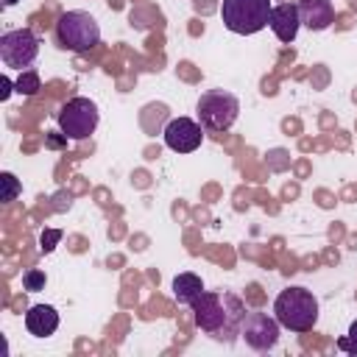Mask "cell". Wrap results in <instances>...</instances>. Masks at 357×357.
Returning a JSON list of instances; mask_svg holds the SVG:
<instances>
[{
  "label": "cell",
  "instance_id": "obj_5",
  "mask_svg": "<svg viewBox=\"0 0 357 357\" xmlns=\"http://www.w3.org/2000/svg\"><path fill=\"white\" fill-rule=\"evenodd\" d=\"M195 114L206 131H226L234 126V120L240 114V100H237V95H231L226 89H209L198 98Z\"/></svg>",
  "mask_w": 357,
  "mask_h": 357
},
{
  "label": "cell",
  "instance_id": "obj_9",
  "mask_svg": "<svg viewBox=\"0 0 357 357\" xmlns=\"http://www.w3.org/2000/svg\"><path fill=\"white\" fill-rule=\"evenodd\" d=\"M165 145L176 153H192L204 142V126L195 123L192 117H173L165 126Z\"/></svg>",
  "mask_w": 357,
  "mask_h": 357
},
{
  "label": "cell",
  "instance_id": "obj_8",
  "mask_svg": "<svg viewBox=\"0 0 357 357\" xmlns=\"http://www.w3.org/2000/svg\"><path fill=\"white\" fill-rule=\"evenodd\" d=\"M240 337L254 351L273 349L279 343V321H276V315L271 318L268 312H245V318L240 324Z\"/></svg>",
  "mask_w": 357,
  "mask_h": 357
},
{
  "label": "cell",
  "instance_id": "obj_13",
  "mask_svg": "<svg viewBox=\"0 0 357 357\" xmlns=\"http://www.w3.org/2000/svg\"><path fill=\"white\" fill-rule=\"evenodd\" d=\"M201 290H204V282H201V276L192 273V271H184V273H178V276L173 279V298H176L178 304H192V298H195Z\"/></svg>",
  "mask_w": 357,
  "mask_h": 357
},
{
  "label": "cell",
  "instance_id": "obj_3",
  "mask_svg": "<svg viewBox=\"0 0 357 357\" xmlns=\"http://www.w3.org/2000/svg\"><path fill=\"white\" fill-rule=\"evenodd\" d=\"M100 42V25L89 11H64L56 20V45L61 50L86 53Z\"/></svg>",
  "mask_w": 357,
  "mask_h": 357
},
{
  "label": "cell",
  "instance_id": "obj_2",
  "mask_svg": "<svg viewBox=\"0 0 357 357\" xmlns=\"http://www.w3.org/2000/svg\"><path fill=\"white\" fill-rule=\"evenodd\" d=\"M273 315L290 332H310L318 324V298L307 287H284L273 301Z\"/></svg>",
  "mask_w": 357,
  "mask_h": 357
},
{
  "label": "cell",
  "instance_id": "obj_19",
  "mask_svg": "<svg viewBox=\"0 0 357 357\" xmlns=\"http://www.w3.org/2000/svg\"><path fill=\"white\" fill-rule=\"evenodd\" d=\"M0 86H3V89H0V100H6V98L11 95V81L3 75V78H0Z\"/></svg>",
  "mask_w": 357,
  "mask_h": 357
},
{
  "label": "cell",
  "instance_id": "obj_1",
  "mask_svg": "<svg viewBox=\"0 0 357 357\" xmlns=\"http://www.w3.org/2000/svg\"><path fill=\"white\" fill-rule=\"evenodd\" d=\"M192 321L201 332L218 337V340H231L240 335V324L245 318V304L229 293V290H201L192 298Z\"/></svg>",
  "mask_w": 357,
  "mask_h": 357
},
{
  "label": "cell",
  "instance_id": "obj_17",
  "mask_svg": "<svg viewBox=\"0 0 357 357\" xmlns=\"http://www.w3.org/2000/svg\"><path fill=\"white\" fill-rule=\"evenodd\" d=\"M337 346H340L343 351H349V354H357V321H351L349 335H346V337H340V340H337Z\"/></svg>",
  "mask_w": 357,
  "mask_h": 357
},
{
  "label": "cell",
  "instance_id": "obj_7",
  "mask_svg": "<svg viewBox=\"0 0 357 357\" xmlns=\"http://www.w3.org/2000/svg\"><path fill=\"white\" fill-rule=\"evenodd\" d=\"M39 53V39L31 28H14L0 36V59L11 70H25Z\"/></svg>",
  "mask_w": 357,
  "mask_h": 357
},
{
  "label": "cell",
  "instance_id": "obj_12",
  "mask_svg": "<svg viewBox=\"0 0 357 357\" xmlns=\"http://www.w3.org/2000/svg\"><path fill=\"white\" fill-rule=\"evenodd\" d=\"M25 326L33 337H50L59 329V312L50 304H33L25 312Z\"/></svg>",
  "mask_w": 357,
  "mask_h": 357
},
{
  "label": "cell",
  "instance_id": "obj_14",
  "mask_svg": "<svg viewBox=\"0 0 357 357\" xmlns=\"http://www.w3.org/2000/svg\"><path fill=\"white\" fill-rule=\"evenodd\" d=\"M17 92L20 95H36L39 92V73L36 70H22V75L17 78Z\"/></svg>",
  "mask_w": 357,
  "mask_h": 357
},
{
  "label": "cell",
  "instance_id": "obj_11",
  "mask_svg": "<svg viewBox=\"0 0 357 357\" xmlns=\"http://www.w3.org/2000/svg\"><path fill=\"white\" fill-rule=\"evenodd\" d=\"M298 14H301V25H307L310 31H326L335 22L332 0H301Z\"/></svg>",
  "mask_w": 357,
  "mask_h": 357
},
{
  "label": "cell",
  "instance_id": "obj_10",
  "mask_svg": "<svg viewBox=\"0 0 357 357\" xmlns=\"http://www.w3.org/2000/svg\"><path fill=\"white\" fill-rule=\"evenodd\" d=\"M268 25L271 31L276 33L279 42H293L298 36V28H301V14H298V6L296 3H279L271 8V17H268Z\"/></svg>",
  "mask_w": 357,
  "mask_h": 357
},
{
  "label": "cell",
  "instance_id": "obj_20",
  "mask_svg": "<svg viewBox=\"0 0 357 357\" xmlns=\"http://www.w3.org/2000/svg\"><path fill=\"white\" fill-rule=\"evenodd\" d=\"M6 3H8V6H11V3H17V0H6Z\"/></svg>",
  "mask_w": 357,
  "mask_h": 357
},
{
  "label": "cell",
  "instance_id": "obj_15",
  "mask_svg": "<svg viewBox=\"0 0 357 357\" xmlns=\"http://www.w3.org/2000/svg\"><path fill=\"white\" fill-rule=\"evenodd\" d=\"M45 282H47V276H45V271H39V268H31V271L22 273V287H25L28 293L45 290Z\"/></svg>",
  "mask_w": 357,
  "mask_h": 357
},
{
  "label": "cell",
  "instance_id": "obj_16",
  "mask_svg": "<svg viewBox=\"0 0 357 357\" xmlns=\"http://www.w3.org/2000/svg\"><path fill=\"white\" fill-rule=\"evenodd\" d=\"M0 181H3V201H6V204L14 201V198L20 195V181H17V176L6 170V173L0 176Z\"/></svg>",
  "mask_w": 357,
  "mask_h": 357
},
{
  "label": "cell",
  "instance_id": "obj_18",
  "mask_svg": "<svg viewBox=\"0 0 357 357\" xmlns=\"http://www.w3.org/2000/svg\"><path fill=\"white\" fill-rule=\"evenodd\" d=\"M56 240H61V229H47V231L42 234V251H45V254L53 251V248H56Z\"/></svg>",
  "mask_w": 357,
  "mask_h": 357
},
{
  "label": "cell",
  "instance_id": "obj_6",
  "mask_svg": "<svg viewBox=\"0 0 357 357\" xmlns=\"http://www.w3.org/2000/svg\"><path fill=\"white\" fill-rule=\"evenodd\" d=\"M56 120H59V128H61L64 137H70V139H86L89 134H95L98 120H100V112H98V103L95 100H89L84 95H75V98H70L59 109Z\"/></svg>",
  "mask_w": 357,
  "mask_h": 357
},
{
  "label": "cell",
  "instance_id": "obj_4",
  "mask_svg": "<svg viewBox=\"0 0 357 357\" xmlns=\"http://www.w3.org/2000/svg\"><path fill=\"white\" fill-rule=\"evenodd\" d=\"M271 17V0H223L220 3V20L231 33H257L268 25Z\"/></svg>",
  "mask_w": 357,
  "mask_h": 357
}]
</instances>
